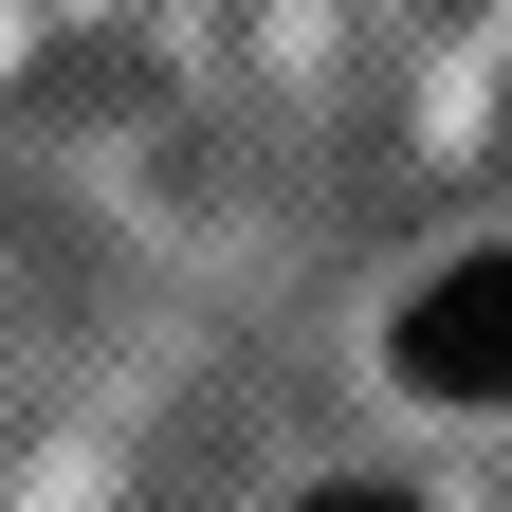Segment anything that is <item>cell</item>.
<instances>
[{"instance_id": "obj_1", "label": "cell", "mask_w": 512, "mask_h": 512, "mask_svg": "<svg viewBox=\"0 0 512 512\" xmlns=\"http://www.w3.org/2000/svg\"><path fill=\"white\" fill-rule=\"evenodd\" d=\"M403 384L421 403H512V256H458L403 311Z\"/></svg>"}, {"instance_id": "obj_2", "label": "cell", "mask_w": 512, "mask_h": 512, "mask_svg": "<svg viewBox=\"0 0 512 512\" xmlns=\"http://www.w3.org/2000/svg\"><path fill=\"white\" fill-rule=\"evenodd\" d=\"M293 512H421V494H384V476H330V494H293Z\"/></svg>"}]
</instances>
